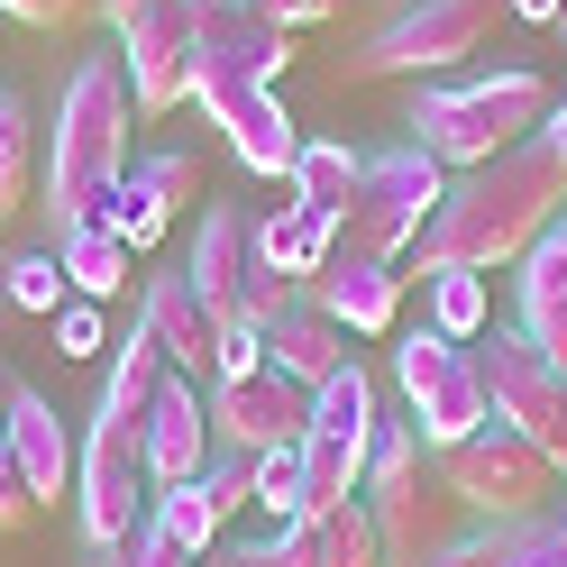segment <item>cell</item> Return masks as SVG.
I'll return each mask as SVG.
<instances>
[{
	"instance_id": "obj_1",
	"label": "cell",
	"mask_w": 567,
	"mask_h": 567,
	"mask_svg": "<svg viewBox=\"0 0 567 567\" xmlns=\"http://www.w3.org/2000/svg\"><path fill=\"white\" fill-rule=\"evenodd\" d=\"M558 210H567V156L549 137H522V147H504L494 165H476L467 184H449V202L431 210V229H421V275L522 266V247L540 238Z\"/></svg>"
},
{
	"instance_id": "obj_2",
	"label": "cell",
	"mask_w": 567,
	"mask_h": 567,
	"mask_svg": "<svg viewBox=\"0 0 567 567\" xmlns=\"http://www.w3.org/2000/svg\"><path fill=\"white\" fill-rule=\"evenodd\" d=\"M128 74L120 55H83L74 83H64L55 101V165H47V210L55 229L74 220H101V202H111V184L128 174Z\"/></svg>"
},
{
	"instance_id": "obj_3",
	"label": "cell",
	"mask_w": 567,
	"mask_h": 567,
	"mask_svg": "<svg viewBox=\"0 0 567 567\" xmlns=\"http://www.w3.org/2000/svg\"><path fill=\"white\" fill-rule=\"evenodd\" d=\"M549 128V83L540 74H476V83H449V92H421L412 111V147L440 156V165H494L504 147H522V137Z\"/></svg>"
},
{
	"instance_id": "obj_4",
	"label": "cell",
	"mask_w": 567,
	"mask_h": 567,
	"mask_svg": "<svg viewBox=\"0 0 567 567\" xmlns=\"http://www.w3.org/2000/svg\"><path fill=\"white\" fill-rule=\"evenodd\" d=\"M440 202H449V165L421 156L412 137H403V147H384V156H367L358 193H348V210H339V257L394 266L403 247H421V229H431Z\"/></svg>"
},
{
	"instance_id": "obj_5",
	"label": "cell",
	"mask_w": 567,
	"mask_h": 567,
	"mask_svg": "<svg viewBox=\"0 0 567 567\" xmlns=\"http://www.w3.org/2000/svg\"><path fill=\"white\" fill-rule=\"evenodd\" d=\"M440 485H449V504H467L485 522H530V513H558L567 504L549 449L530 431H513V421H485L476 440L440 449Z\"/></svg>"
},
{
	"instance_id": "obj_6",
	"label": "cell",
	"mask_w": 567,
	"mask_h": 567,
	"mask_svg": "<svg viewBox=\"0 0 567 567\" xmlns=\"http://www.w3.org/2000/svg\"><path fill=\"white\" fill-rule=\"evenodd\" d=\"M421 449H431V440H421L412 421H375V467H367L358 504L375 513V530H384V549H394V558H431V549L457 540L449 485H440V467H421Z\"/></svg>"
},
{
	"instance_id": "obj_7",
	"label": "cell",
	"mask_w": 567,
	"mask_h": 567,
	"mask_svg": "<svg viewBox=\"0 0 567 567\" xmlns=\"http://www.w3.org/2000/svg\"><path fill=\"white\" fill-rule=\"evenodd\" d=\"M394 384H403L412 431L431 440V457H440V449H457V440H476L485 421H494V403H485V375H476V348L440 339L431 321H421V330L394 348Z\"/></svg>"
},
{
	"instance_id": "obj_8",
	"label": "cell",
	"mask_w": 567,
	"mask_h": 567,
	"mask_svg": "<svg viewBox=\"0 0 567 567\" xmlns=\"http://www.w3.org/2000/svg\"><path fill=\"white\" fill-rule=\"evenodd\" d=\"M494 19H504V0H412L403 19H384L375 38L348 55V74L358 83H384V74H449V64H467Z\"/></svg>"
},
{
	"instance_id": "obj_9",
	"label": "cell",
	"mask_w": 567,
	"mask_h": 567,
	"mask_svg": "<svg viewBox=\"0 0 567 567\" xmlns=\"http://www.w3.org/2000/svg\"><path fill=\"white\" fill-rule=\"evenodd\" d=\"M184 275H193V293L220 311V321H266V311H284V302L302 293L293 275H275V266L257 257V220H247V210H229V202L202 210Z\"/></svg>"
},
{
	"instance_id": "obj_10",
	"label": "cell",
	"mask_w": 567,
	"mask_h": 567,
	"mask_svg": "<svg viewBox=\"0 0 567 567\" xmlns=\"http://www.w3.org/2000/svg\"><path fill=\"white\" fill-rule=\"evenodd\" d=\"M147 449H137V421H101L83 431V467H74V513H83V540L92 558H111L137 522H147Z\"/></svg>"
},
{
	"instance_id": "obj_11",
	"label": "cell",
	"mask_w": 567,
	"mask_h": 567,
	"mask_svg": "<svg viewBox=\"0 0 567 567\" xmlns=\"http://www.w3.org/2000/svg\"><path fill=\"white\" fill-rule=\"evenodd\" d=\"M193 101L210 111V128L229 137V156L247 165V174H266V184H284L293 174V156H302V128L284 120V101H275V83H257V74H238V64H193Z\"/></svg>"
},
{
	"instance_id": "obj_12",
	"label": "cell",
	"mask_w": 567,
	"mask_h": 567,
	"mask_svg": "<svg viewBox=\"0 0 567 567\" xmlns=\"http://www.w3.org/2000/svg\"><path fill=\"white\" fill-rule=\"evenodd\" d=\"M193 64H202V38H193V0H147L128 28H120V74H128V101L137 120H165L193 101Z\"/></svg>"
},
{
	"instance_id": "obj_13",
	"label": "cell",
	"mask_w": 567,
	"mask_h": 567,
	"mask_svg": "<svg viewBox=\"0 0 567 567\" xmlns=\"http://www.w3.org/2000/svg\"><path fill=\"white\" fill-rule=\"evenodd\" d=\"M210 440L238 449V457L302 449V440H311V384L275 375V367H257V375H220V384H210Z\"/></svg>"
},
{
	"instance_id": "obj_14",
	"label": "cell",
	"mask_w": 567,
	"mask_h": 567,
	"mask_svg": "<svg viewBox=\"0 0 567 567\" xmlns=\"http://www.w3.org/2000/svg\"><path fill=\"white\" fill-rule=\"evenodd\" d=\"M476 375H485V403H494V421H513V431L549 440L558 394H567V367H549V358H540V348H530L522 330H485V339H476Z\"/></svg>"
},
{
	"instance_id": "obj_15",
	"label": "cell",
	"mask_w": 567,
	"mask_h": 567,
	"mask_svg": "<svg viewBox=\"0 0 567 567\" xmlns=\"http://www.w3.org/2000/svg\"><path fill=\"white\" fill-rule=\"evenodd\" d=\"M184 202H202V165L184 147H156V156H128V174L111 184V202H101V220L128 238V257H147V247L174 229Z\"/></svg>"
},
{
	"instance_id": "obj_16",
	"label": "cell",
	"mask_w": 567,
	"mask_h": 567,
	"mask_svg": "<svg viewBox=\"0 0 567 567\" xmlns=\"http://www.w3.org/2000/svg\"><path fill=\"white\" fill-rule=\"evenodd\" d=\"M137 449H147V485H184V476L210 467V449H220V440H210V394H202L193 375H174V367H165Z\"/></svg>"
},
{
	"instance_id": "obj_17",
	"label": "cell",
	"mask_w": 567,
	"mask_h": 567,
	"mask_svg": "<svg viewBox=\"0 0 567 567\" xmlns=\"http://www.w3.org/2000/svg\"><path fill=\"white\" fill-rule=\"evenodd\" d=\"M137 330H147V339L165 348V367H174V375L210 384V358H220V311H210V302L193 293V275H184V266H174V275H147Z\"/></svg>"
},
{
	"instance_id": "obj_18",
	"label": "cell",
	"mask_w": 567,
	"mask_h": 567,
	"mask_svg": "<svg viewBox=\"0 0 567 567\" xmlns=\"http://www.w3.org/2000/svg\"><path fill=\"white\" fill-rule=\"evenodd\" d=\"M193 38H202L210 64H238L257 83H284V64H293V28L257 19L247 0H193Z\"/></svg>"
},
{
	"instance_id": "obj_19",
	"label": "cell",
	"mask_w": 567,
	"mask_h": 567,
	"mask_svg": "<svg viewBox=\"0 0 567 567\" xmlns=\"http://www.w3.org/2000/svg\"><path fill=\"white\" fill-rule=\"evenodd\" d=\"M0 440H10V457H19V476H28V494H38V504L74 494L83 449H74V431H64V412H55L47 394H28V384H19V403H10V421H0Z\"/></svg>"
},
{
	"instance_id": "obj_20",
	"label": "cell",
	"mask_w": 567,
	"mask_h": 567,
	"mask_svg": "<svg viewBox=\"0 0 567 567\" xmlns=\"http://www.w3.org/2000/svg\"><path fill=\"white\" fill-rule=\"evenodd\" d=\"M257 339H266V367H275V375H293V384H330V375L348 367V330H339L311 293H293L284 311H266Z\"/></svg>"
},
{
	"instance_id": "obj_21",
	"label": "cell",
	"mask_w": 567,
	"mask_h": 567,
	"mask_svg": "<svg viewBox=\"0 0 567 567\" xmlns=\"http://www.w3.org/2000/svg\"><path fill=\"white\" fill-rule=\"evenodd\" d=\"M522 339L540 348L549 367H567V210L522 247Z\"/></svg>"
},
{
	"instance_id": "obj_22",
	"label": "cell",
	"mask_w": 567,
	"mask_h": 567,
	"mask_svg": "<svg viewBox=\"0 0 567 567\" xmlns=\"http://www.w3.org/2000/svg\"><path fill=\"white\" fill-rule=\"evenodd\" d=\"M302 293L321 302V311H330V321H339L348 339H384V330L403 321V275H394V266H358V257H330L321 275L302 284Z\"/></svg>"
},
{
	"instance_id": "obj_23",
	"label": "cell",
	"mask_w": 567,
	"mask_h": 567,
	"mask_svg": "<svg viewBox=\"0 0 567 567\" xmlns=\"http://www.w3.org/2000/svg\"><path fill=\"white\" fill-rule=\"evenodd\" d=\"M367 467H375V431H311L302 440V504L311 513H339L367 494ZM302 513V522H311Z\"/></svg>"
},
{
	"instance_id": "obj_24",
	"label": "cell",
	"mask_w": 567,
	"mask_h": 567,
	"mask_svg": "<svg viewBox=\"0 0 567 567\" xmlns=\"http://www.w3.org/2000/svg\"><path fill=\"white\" fill-rule=\"evenodd\" d=\"M257 257H266L275 275L311 284V275L339 257V220H321V210H302V202H275L266 220H257Z\"/></svg>"
},
{
	"instance_id": "obj_25",
	"label": "cell",
	"mask_w": 567,
	"mask_h": 567,
	"mask_svg": "<svg viewBox=\"0 0 567 567\" xmlns=\"http://www.w3.org/2000/svg\"><path fill=\"white\" fill-rule=\"evenodd\" d=\"M55 266H64V284H74V302H111V293H128V238H120L111 220L55 229Z\"/></svg>"
},
{
	"instance_id": "obj_26",
	"label": "cell",
	"mask_w": 567,
	"mask_h": 567,
	"mask_svg": "<svg viewBox=\"0 0 567 567\" xmlns=\"http://www.w3.org/2000/svg\"><path fill=\"white\" fill-rule=\"evenodd\" d=\"M293 540L311 549V567H394V549H384V530L367 504H339V513H311Z\"/></svg>"
},
{
	"instance_id": "obj_27",
	"label": "cell",
	"mask_w": 567,
	"mask_h": 567,
	"mask_svg": "<svg viewBox=\"0 0 567 567\" xmlns=\"http://www.w3.org/2000/svg\"><path fill=\"white\" fill-rule=\"evenodd\" d=\"M358 174H367V156H348L339 137H302V156H293V174H284V184H293V202H302V210L339 220L348 193H358Z\"/></svg>"
},
{
	"instance_id": "obj_28",
	"label": "cell",
	"mask_w": 567,
	"mask_h": 567,
	"mask_svg": "<svg viewBox=\"0 0 567 567\" xmlns=\"http://www.w3.org/2000/svg\"><path fill=\"white\" fill-rule=\"evenodd\" d=\"M421 284H431V330H440V339L476 348V339L494 330V293H485V275L449 266V275H421Z\"/></svg>"
},
{
	"instance_id": "obj_29",
	"label": "cell",
	"mask_w": 567,
	"mask_h": 567,
	"mask_svg": "<svg viewBox=\"0 0 567 567\" xmlns=\"http://www.w3.org/2000/svg\"><path fill=\"white\" fill-rule=\"evenodd\" d=\"M558 540H567V504L530 513V522H485L476 530V567H549Z\"/></svg>"
},
{
	"instance_id": "obj_30",
	"label": "cell",
	"mask_w": 567,
	"mask_h": 567,
	"mask_svg": "<svg viewBox=\"0 0 567 567\" xmlns=\"http://www.w3.org/2000/svg\"><path fill=\"white\" fill-rule=\"evenodd\" d=\"M311 431H375V375L348 358L330 384H311Z\"/></svg>"
},
{
	"instance_id": "obj_31",
	"label": "cell",
	"mask_w": 567,
	"mask_h": 567,
	"mask_svg": "<svg viewBox=\"0 0 567 567\" xmlns=\"http://www.w3.org/2000/svg\"><path fill=\"white\" fill-rule=\"evenodd\" d=\"M247 504H257L275 530H302V513H311V504H302V449H266V457H257V494H247Z\"/></svg>"
},
{
	"instance_id": "obj_32",
	"label": "cell",
	"mask_w": 567,
	"mask_h": 567,
	"mask_svg": "<svg viewBox=\"0 0 567 567\" xmlns=\"http://www.w3.org/2000/svg\"><path fill=\"white\" fill-rule=\"evenodd\" d=\"M28 165H38V147H28V111H19V92H0V220L28 210Z\"/></svg>"
},
{
	"instance_id": "obj_33",
	"label": "cell",
	"mask_w": 567,
	"mask_h": 567,
	"mask_svg": "<svg viewBox=\"0 0 567 567\" xmlns=\"http://www.w3.org/2000/svg\"><path fill=\"white\" fill-rule=\"evenodd\" d=\"M0 293H10L19 311H64V302H74V284H64L55 257H10V266H0Z\"/></svg>"
},
{
	"instance_id": "obj_34",
	"label": "cell",
	"mask_w": 567,
	"mask_h": 567,
	"mask_svg": "<svg viewBox=\"0 0 567 567\" xmlns=\"http://www.w3.org/2000/svg\"><path fill=\"white\" fill-rule=\"evenodd\" d=\"M101 567H202V549H184V540H174V530H156V522H137Z\"/></svg>"
},
{
	"instance_id": "obj_35",
	"label": "cell",
	"mask_w": 567,
	"mask_h": 567,
	"mask_svg": "<svg viewBox=\"0 0 567 567\" xmlns=\"http://www.w3.org/2000/svg\"><path fill=\"white\" fill-rule=\"evenodd\" d=\"M229 567H311V549L293 540V530H266V540H238Z\"/></svg>"
},
{
	"instance_id": "obj_36",
	"label": "cell",
	"mask_w": 567,
	"mask_h": 567,
	"mask_svg": "<svg viewBox=\"0 0 567 567\" xmlns=\"http://www.w3.org/2000/svg\"><path fill=\"white\" fill-rule=\"evenodd\" d=\"M55 348H64V358H92V348H101V302H64L55 311Z\"/></svg>"
},
{
	"instance_id": "obj_37",
	"label": "cell",
	"mask_w": 567,
	"mask_h": 567,
	"mask_svg": "<svg viewBox=\"0 0 567 567\" xmlns=\"http://www.w3.org/2000/svg\"><path fill=\"white\" fill-rule=\"evenodd\" d=\"M28 513H38V494H28V476H19V457H10V440H0V530H19Z\"/></svg>"
},
{
	"instance_id": "obj_38",
	"label": "cell",
	"mask_w": 567,
	"mask_h": 567,
	"mask_svg": "<svg viewBox=\"0 0 567 567\" xmlns=\"http://www.w3.org/2000/svg\"><path fill=\"white\" fill-rule=\"evenodd\" d=\"M0 10H10V19H28V28H74L92 0H0Z\"/></svg>"
},
{
	"instance_id": "obj_39",
	"label": "cell",
	"mask_w": 567,
	"mask_h": 567,
	"mask_svg": "<svg viewBox=\"0 0 567 567\" xmlns=\"http://www.w3.org/2000/svg\"><path fill=\"white\" fill-rule=\"evenodd\" d=\"M257 19H275V28H311V19H330V0H247Z\"/></svg>"
},
{
	"instance_id": "obj_40",
	"label": "cell",
	"mask_w": 567,
	"mask_h": 567,
	"mask_svg": "<svg viewBox=\"0 0 567 567\" xmlns=\"http://www.w3.org/2000/svg\"><path fill=\"white\" fill-rule=\"evenodd\" d=\"M394 567H476V530H457V540L431 549V558H394Z\"/></svg>"
},
{
	"instance_id": "obj_41",
	"label": "cell",
	"mask_w": 567,
	"mask_h": 567,
	"mask_svg": "<svg viewBox=\"0 0 567 567\" xmlns=\"http://www.w3.org/2000/svg\"><path fill=\"white\" fill-rule=\"evenodd\" d=\"M540 449H549V467H558V494H567V394H558V421H549V440H540Z\"/></svg>"
},
{
	"instance_id": "obj_42",
	"label": "cell",
	"mask_w": 567,
	"mask_h": 567,
	"mask_svg": "<svg viewBox=\"0 0 567 567\" xmlns=\"http://www.w3.org/2000/svg\"><path fill=\"white\" fill-rule=\"evenodd\" d=\"M504 10H513V19H530V28H558L567 0H504Z\"/></svg>"
},
{
	"instance_id": "obj_43",
	"label": "cell",
	"mask_w": 567,
	"mask_h": 567,
	"mask_svg": "<svg viewBox=\"0 0 567 567\" xmlns=\"http://www.w3.org/2000/svg\"><path fill=\"white\" fill-rule=\"evenodd\" d=\"M540 137H549L558 156H567V101H558V111H549V128H540Z\"/></svg>"
},
{
	"instance_id": "obj_44",
	"label": "cell",
	"mask_w": 567,
	"mask_h": 567,
	"mask_svg": "<svg viewBox=\"0 0 567 567\" xmlns=\"http://www.w3.org/2000/svg\"><path fill=\"white\" fill-rule=\"evenodd\" d=\"M10 403H19V375H10V358H0V421H10Z\"/></svg>"
},
{
	"instance_id": "obj_45",
	"label": "cell",
	"mask_w": 567,
	"mask_h": 567,
	"mask_svg": "<svg viewBox=\"0 0 567 567\" xmlns=\"http://www.w3.org/2000/svg\"><path fill=\"white\" fill-rule=\"evenodd\" d=\"M549 567H567V540H558V549H549Z\"/></svg>"
},
{
	"instance_id": "obj_46",
	"label": "cell",
	"mask_w": 567,
	"mask_h": 567,
	"mask_svg": "<svg viewBox=\"0 0 567 567\" xmlns=\"http://www.w3.org/2000/svg\"><path fill=\"white\" fill-rule=\"evenodd\" d=\"M558 28H567V10H558Z\"/></svg>"
},
{
	"instance_id": "obj_47",
	"label": "cell",
	"mask_w": 567,
	"mask_h": 567,
	"mask_svg": "<svg viewBox=\"0 0 567 567\" xmlns=\"http://www.w3.org/2000/svg\"><path fill=\"white\" fill-rule=\"evenodd\" d=\"M92 10H101V0H92Z\"/></svg>"
}]
</instances>
